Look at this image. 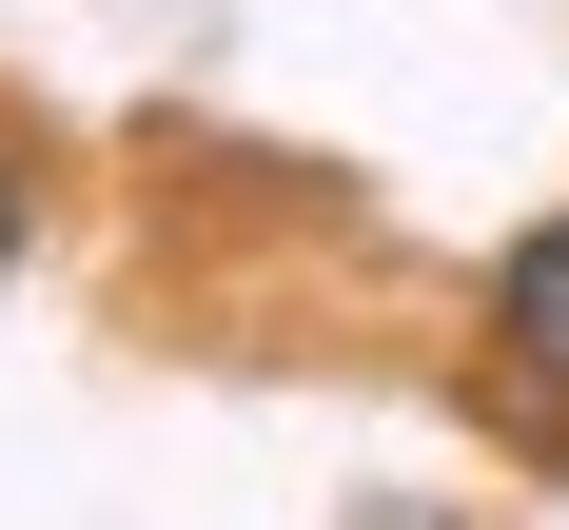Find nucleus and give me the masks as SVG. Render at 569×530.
<instances>
[{
  "label": "nucleus",
  "mask_w": 569,
  "mask_h": 530,
  "mask_svg": "<svg viewBox=\"0 0 569 530\" xmlns=\"http://www.w3.org/2000/svg\"><path fill=\"white\" fill-rule=\"evenodd\" d=\"M471 393L511 412L530 452H569V197L471 276Z\"/></svg>",
  "instance_id": "nucleus-1"
},
{
  "label": "nucleus",
  "mask_w": 569,
  "mask_h": 530,
  "mask_svg": "<svg viewBox=\"0 0 569 530\" xmlns=\"http://www.w3.org/2000/svg\"><path fill=\"white\" fill-rule=\"evenodd\" d=\"M40 236H59V177H40V138H20V118H0V294L40 276Z\"/></svg>",
  "instance_id": "nucleus-2"
}]
</instances>
